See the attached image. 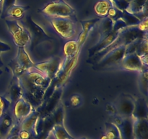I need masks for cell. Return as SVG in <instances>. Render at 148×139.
Returning <instances> with one entry per match:
<instances>
[{
	"label": "cell",
	"mask_w": 148,
	"mask_h": 139,
	"mask_svg": "<svg viewBox=\"0 0 148 139\" xmlns=\"http://www.w3.org/2000/svg\"><path fill=\"white\" fill-rule=\"evenodd\" d=\"M135 102L130 97H124L120 100L118 106H117V111H119L121 116L125 117V118L132 117L133 111L134 109Z\"/></svg>",
	"instance_id": "9c48e42d"
},
{
	"label": "cell",
	"mask_w": 148,
	"mask_h": 139,
	"mask_svg": "<svg viewBox=\"0 0 148 139\" xmlns=\"http://www.w3.org/2000/svg\"><path fill=\"white\" fill-rule=\"evenodd\" d=\"M32 136H33V134H32L31 133H30L29 131L20 130V131L19 132L18 136H17V137L20 139H30Z\"/></svg>",
	"instance_id": "d4e9b609"
},
{
	"label": "cell",
	"mask_w": 148,
	"mask_h": 139,
	"mask_svg": "<svg viewBox=\"0 0 148 139\" xmlns=\"http://www.w3.org/2000/svg\"><path fill=\"white\" fill-rule=\"evenodd\" d=\"M77 49V42L75 41H70L64 46V52L67 56H71L76 52Z\"/></svg>",
	"instance_id": "44dd1931"
},
{
	"label": "cell",
	"mask_w": 148,
	"mask_h": 139,
	"mask_svg": "<svg viewBox=\"0 0 148 139\" xmlns=\"http://www.w3.org/2000/svg\"><path fill=\"white\" fill-rule=\"evenodd\" d=\"M113 5L111 0H99L94 7L95 13L100 17H106L108 15V10Z\"/></svg>",
	"instance_id": "9a60e30c"
},
{
	"label": "cell",
	"mask_w": 148,
	"mask_h": 139,
	"mask_svg": "<svg viewBox=\"0 0 148 139\" xmlns=\"http://www.w3.org/2000/svg\"><path fill=\"white\" fill-rule=\"evenodd\" d=\"M50 21L53 28L64 39H70L75 36V24L69 17H51Z\"/></svg>",
	"instance_id": "3957f363"
},
{
	"label": "cell",
	"mask_w": 148,
	"mask_h": 139,
	"mask_svg": "<svg viewBox=\"0 0 148 139\" xmlns=\"http://www.w3.org/2000/svg\"><path fill=\"white\" fill-rule=\"evenodd\" d=\"M38 120V112L33 111L30 115L26 117L20 124V130H27L33 134L37 122Z\"/></svg>",
	"instance_id": "7c38bea8"
},
{
	"label": "cell",
	"mask_w": 148,
	"mask_h": 139,
	"mask_svg": "<svg viewBox=\"0 0 148 139\" xmlns=\"http://www.w3.org/2000/svg\"><path fill=\"white\" fill-rule=\"evenodd\" d=\"M121 15H122V12H121V10H119L118 8H116V7L113 4L112 7H111V8H110V10H108L107 17H109V18L111 19V20H112L114 22H115L116 20L121 18Z\"/></svg>",
	"instance_id": "d6986e66"
},
{
	"label": "cell",
	"mask_w": 148,
	"mask_h": 139,
	"mask_svg": "<svg viewBox=\"0 0 148 139\" xmlns=\"http://www.w3.org/2000/svg\"><path fill=\"white\" fill-rule=\"evenodd\" d=\"M114 22L108 17H103L100 23H98V28L102 39L108 36L114 30Z\"/></svg>",
	"instance_id": "2e32d148"
},
{
	"label": "cell",
	"mask_w": 148,
	"mask_h": 139,
	"mask_svg": "<svg viewBox=\"0 0 148 139\" xmlns=\"http://www.w3.org/2000/svg\"><path fill=\"white\" fill-rule=\"evenodd\" d=\"M7 104H9V103H7V100L4 99L3 98L0 97V109H1L4 110V109L6 108V107L8 105Z\"/></svg>",
	"instance_id": "83f0119b"
},
{
	"label": "cell",
	"mask_w": 148,
	"mask_h": 139,
	"mask_svg": "<svg viewBox=\"0 0 148 139\" xmlns=\"http://www.w3.org/2000/svg\"><path fill=\"white\" fill-rule=\"evenodd\" d=\"M106 108H107V111H108V112L111 113V114H116V113L117 110L114 105L108 104V105L106 106Z\"/></svg>",
	"instance_id": "4316f807"
},
{
	"label": "cell",
	"mask_w": 148,
	"mask_h": 139,
	"mask_svg": "<svg viewBox=\"0 0 148 139\" xmlns=\"http://www.w3.org/2000/svg\"><path fill=\"white\" fill-rule=\"evenodd\" d=\"M140 88L142 91L147 95V68L141 71V77L140 80Z\"/></svg>",
	"instance_id": "ffe728a7"
},
{
	"label": "cell",
	"mask_w": 148,
	"mask_h": 139,
	"mask_svg": "<svg viewBox=\"0 0 148 139\" xmlns=\"http://www.w3.org/2000/svg\"><path fill=\"white\" fill-rule=\"evenodd\" d=\"M17 61L18 67L23 71L30 70V68L34 66V63L30 59L28 54L25 52L24 48H19Z\"/></svg>",
	"instance_id": "30bf717a"
},
{
	"label": "cell",
	"mask_w": 148,
	"mask_h": 139,
	"mask_svg": "<svg viewBox=\"0 0 148 139\" xmlns=\"http://www.w3.org/2000/svg\"><path fill=\"white\" fill-rule=\"evenodd\" d=\"M111 1H112V2H114V1H116V0H111Z\"/></svg>",
	"instance_id": "f546056e"
},
{
	"label": "cell",
	"mask_w": 148,
	"mask_h": 139,
	"mask_svg": "<svg viewBox=\"0 0 148 139\" xmlns=\"http://www.w3.org/2000/svg\"><path fill=\"white\" fill-rule=\"evenodd\" d=\"M4 0H0V12H1L3 10V5H4Z\"/></svg>",
	"instance_id": "f1b7e54d"
},
{
	"label": "cell",
	"mask_w": 148,
	"mask_h": 139,
	"mask_svg": "<svg viewBox=\"0 0 148 139\" xmlns=\"http://www.w3.org/2000/svg\"><path fill=\"white\" fill-rule=\"evenodd\" d=\"M121 66L127 70L142 71L144 67L141 59L135 52L126 54L121 60Z\"/></svg>",
	"instance_id": "8992f818"
},
{
	"label": "cell",
	"mask_w": 148,
	"mask_h": 139,
	"mask_svg": "<svg viewBox=\"0 0 148 139\" xmlns=\"http://www.w3.org/2000/svg\"><path fill=\"white\" fill-rule=\"evenodd\" d=\"M147 2V0H131L126 11L135 16L142 14L145 11Z\"/></svg>",
	"instance_id": "4fadbf2b"
},
{
	"label": "cell",
	"mask_w": 148,
	"mask_h": 139,
	"mask_svg": "<svg viewBox=\"0 0 148 139\" xmlns=\"http://www.w3.org/2000/svg\"><path fill=\"white\" fill-rule=\"evenodd\" d=\"M12 123V120L11 117H10V115H8V114H6V115L4 116V119H3L2 122H1L2 127H4V129L6 130V129L9 128V127L11 126Z\"/></svg>",
	"instance_id": "cb8c5ba5"
},
{
	"label": "cell",
	"mask_w": 148,
	"mask_h": 139,
	"mask_svg": "<svg viewBox=\"0 0 148 139\" xmlns=\"http://www.w3.org/2000/svg\"><path fill=\"white\" fill-rule=\"evenodd\" d=\"M120 133L122 139H134L133 138V125L132 120L130 117L124 118L122 123L119 126Z\"/></svg>",
	"instance_id": "5bb4252c"
},
{
	"label": "cell",
	"mask_w": 148,
	"mask_h": 139,
	"mask_svg": "<svg viewBox=\"0 0 148 139\" xmlns=\"http://www.w3.org/2000/svg\"><path fill=\"white\" fill-rule=\"evenodd\" d=\"M127 46L126 45H121L108 51L104 54V57H103V59L100 60L98 65L100 67L116 64L122 60L127 54Z\"/></svg>",
	"instance_id": "277c9868"
},
{
	"label": "cell",
	"mask_w": 148,
	"mask_h": 139,
	"mask_svg": "<svg viewBox=\"0 0 148 139\" xmlns=\"http://www.w3.org/2000/svg\"><path fill=\"white\" fill-rule=\"evenodd\" d=\"M29 7L26 6H20L13 4L12 6L9 7L6 12L7 17L10 18V20H18L23 18L24 17V14L25 12L27 11Z\"/></svg>",
	"instance_id": "8fae6325"
},
{
	"label": "cell",
	"mask_w": 148,
	"mask_h": 139,
	"mask_svg": "<svg viewBox=\"0 0 148 139\" xmlns=\"http://www.w3.org/2000/svg\"><path fill=\"white\" fill-rule=\"evenodd\" d=\"M133 138L147 139L148 123L147 118H133Z\"/></svg>",
	"instance_id": "52a82bcc"
},
{
	"label": "cell",
	"mask_w": 148,
	"mask_h": 139,
	"mask_svg": "<svg viewBox=\"0 0 148 139\" xmlns=\"http://www.w3.org/2000/svg\"><path fill=\"white\" fill-rule=\"evenodd\" d=\"M41 12L51 17H69L75 14V10L64 1L59 0L48 4Z\"/></svg>",
	"instance_id": "7a4b0ae2"
},
{
	"label": "cell",
	"mask_w": 148,
	"mask_h": 139,
	"mask_svg": "<svg viewBox=\"0 0 148 139\" xmlns=\"http://www.w3.org/2000/svg\"><path fill=\"white\" fill-rule=\"evenodd\" d=\"M59 65V60L57 59H53L48 62L40 63L38 65H36V70L40 71L43 74H44L48 78H51L53 77L56 74L58 70V66Z\"/></svg>",
	"instance_id": "ba28073f"
},
{
	"label": "cell",
	"mask_w": 148,
	"mask_h": 139,
	"mask_svg": "<svg viewBox=\"0 0 148 139\" xmlns=\"http://www.w3.org/2000/svg\"><path fill=\"white\" fill-rule=\"evenodd\" d=\"M70 102L72 107H78V106L81 104V102H82V98H81L80 96L79 95H78V94H75V95L72 96V98H71Z\"/></svg>",
	"instance_id": "603a6c76"
},
{
	"label": "cell",
	"mask_w": 148,
	"mask_h": 139,
	"mask_svg": "<svg viewBox=\"0 0 148 139\" xmlns=\"http://www.w3.org/2000/svg\"><path fill=\"white\" fill-rule=\"evenodd\" d=\"M14 1H15V0H4V5H3V10L6 8L8 9L9 7L12 6L13 4H14Z\"/></svg>",
	"instance_id": "484cf974"
},
{
	"label": "cell",
	"mask_w": 148,
	"mask_h": 139,
	"mask_svg": "<svg viewBox=\"0 0 148 139\" xmlns=\"http://www.w3.org/2000/svg\"><path fill=\"white\" fill-rule=\"evenodd\" d=\"M6 23L12 36L14 43L19 48H24L31 39L28 30L20 25L17 20H7Z\"/></svg>",
	"instance_id": "6da1fadb"
},
{
	"label": "cell",
	"mask_w": 148,
	"mask_h": 139,
	"mask_svg": "<svg viewBox=\"0 0 148 139\" xmlns=\"http://www.w3.org/2000/svg\"><path fill=\"white\" fill-rule=\"evenodd\" d=\"M29 21H30V24L31 25V26L33 27V29L35 30V32H36L37 34L38 35H43V36H44V35H46V33H45L44 30H43V29L41 28L40 27L39 25H38L37 24H36V23H34V22L33 21V20H31V19H29Z\"/></svg>",
	"instance_id": "7402d4cb"
},
{
	"label": "cell",
	"mask_w": 148,
	"mask_h": 139,
	"mask_svg": "<svg viewBox=\"0 0 148 139\" xmlns=\"http://www.w3.org/2000/svg\"><path fill=\"white\" fill-rule=\"evenodd\" d=\"M121 19L124 20L127 27L137 25H138L139 23H141V21L143 20L142 19L138 18V17L135 16L134 14H131V13L127 12L126 10L125 11L122 12Z\"/></svg>",
	"instance_id": "e0dca14e"
},
{
	"label": "cell",
	"mask_w": 148,
	"mask_h": 139,
	"mask_svg": "<svg viewBox=\"0 0 148 139\" xmlns=\"http://www.w3.org/2000/svg\"><path fill=\"white\" fill-rule=\"evenodd\" d=\"M52 133L56 139H75L66 132L62 125H55L52 128Z\"/></svg>",
	"instance_id": "ac0fdd59"
},
{
	"label": "cell",
	"mask_w": 148,
	"mask_h": 139,
	"mask_svg": "<svg viewBox=\"0 0 148 139\" xmlns=\"http://www.w3.org/2000/svg\"><path fill=\"white\" fill-rule=\"evenodd\" d=\"M33 111V107L26 98H20L17 100L14 108V114L17 124H21L22 122Z\"/></svg>",
	"instance_id": "5b68a950"
}]
</instances>
